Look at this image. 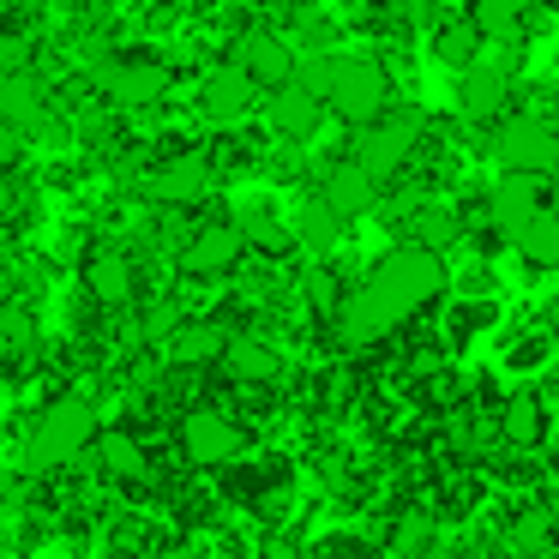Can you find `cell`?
Here are the masks:
<instances>
[{
    "mask_svg": "<svg viewBox=\"0 0 559 559\" xmlns=\"http://www.w3.org/2000/svg\"><path fill=\"white\" fill-rule=\"evenodd\" d=\"M307 295L319 301V313H337V307H343V289L325 277V271H307Z\"/></svg>",
    "mask_w": 559,
    "mask_h": 559,
    "instance_id": "29",
    "label": "cell"
},
{
    "mask_svg": "<svg viewBox=\"0 0 559 559\" xmlns=\"http://www.w3.org/2000/svg\"><path fill=\"white\" fill-rule=\"evenodd\" d=\"M506 542H511V554L542 559V554H554V547H559V518H554L547 506H523L518 518H511Z\"/></svg>",
    "mask_w": 559,
    "mask_h": 559,
    "instance_id": "20",
    "label": "cell"
},
{
    "mask_svg": "<svg viewBox=\"0 0 559 559\" xmlns=\"http://www.w3.org/2000/svg\"><path fill=\"white\" fill-rule=\"evenodd\" d=\"M181 451L193 463H235L247 451V433L223 409H193L181 421Z\"/></svg>",
    "mask_w": 559,
    "mask_h": 559,
    "instance_id": "7",
    "label": "cell"
},
{
    "mask_svg": "<svg viewBox=\"0 0 559 559\" xmlns=\"http://www.w3.org/2000/svg\"><path fill=\"white\" fill-rule=\"evenodd\" d=\"M85 283H91V295H97L103 307H127L133 301V259L127 253H115V247H103V253H91L85 259Z\"/></svg>",
    "mask_w": 559,
    "mask_h": 559,
    "instance_id": "16",
    "label": "cell"
},
{
    "mask_svg": "<svg viewBox=\"0 0 559 559\" xmlns=\"http://www.w3.org/2000/svg\"><path fill=\"white\" fill-rule=\"evenodd\" d=\"M103 469L121 475V481H139V475H145V451H139V439H127V433L103 439Z\"/></svg>",
    "mask_w": 559,
    "mask_h": 559,
    "instance_id": "26",
    "label": "cell"
},
{
    "mask_svg": "<svg viewBox=\"0 0 559 559\" xmlns=\"http://www.w3.org/2000/svg\"><path fill=\"white\" fill-rule=\"evenodd\" d=\"M506 103H511V73L499 61H475V67H463V79H457V109L469 115V121H499L506 115Z\"/></svg>",
    "mask_w": 559,
    "mask_h": 559,
    "instance_id": "10",
    "label": "cell"
},
{
    "mask_svg": "<svg viewBox=\"0 0 559 559\" xmlns=\"http://www.w3.org/2000/svg\"><path fill=\"white\" fill-rule=\"evenodd\" d=\"M91 439H97V409H91L85 397H55L25 439V463L37 475L67 469V463H79L91 451Z\"/></svg>",
    "mask_w": 559,
    "mask_h": 559,
    "instance_id": "3",
    "label": "cell"
},
{
    "mask_svg": "<svg viewBox=\"0 0 559 559\" xmlns=\"http://www.w3.org/2000/svg\"><path fill=\"white\" fill-rule=\"evenodd\" d=\"M103 91H109L115 109H151L169 91V67L163 61H115L103 73Z\"/></svg>",
    "mask_w": 559,
    "mask_h": 559,
    "instance_id": "11",
    "label": "cell"
},
{
    "mask_svg": "<svg viewBox=\"0 0 559 559\" xmlns=\"http://www.w3.org/2000/svg\"><path fill=\"white\" fill-rule=\"evenodd\" d=\"M475 43H481V37H475V25L463 19V25H445V31L433 37V55H439L445 67H475Z\"/></svg>",
    "mask_w": 559,
    "mask_h": 559,
    "instance_id": "27",
    "label": "cell"
},
{
    "mask_svg": "<svg viewBox=\"0 0 559 559\" xmlns=\"http://www.w3.org/2000/svg\"><path fill=\"white\" fill-rule=\"evenodd\" d=\"M433 7H439V0H409V13H415V19H427Z\"/></svg>",
    "mask_w": 559,
    "mask_h": 559,
    "instance_id": "34",
    "label": "cell"
},
{
    "mask_svg": "<svg viewBox=\"0 0 559 559\" xmlns=\"http://www.w3.org/2000/svg\"><path fill=\"white\" fill-rule=\"evenodd\" d=\"M241 235H235V223H199L193 235H187L181 247V265L193 271V277H223V271L241 265Z\"/></svg>",
    "mask_w": 559,
    "mask_h": 559,
    "instance_id": "9",
    "label": "cell"
},
{
    "mask_svg": "<svg viewBox=\"0 0 559 559\" xmlns=\"http://www.w3.org/2000/svg\"><path fill=\"white\" fill-rule=\"evenodd\" d=\"M481 325H493V301H469V307H457V313H451V343H463L469 331H481Z\"/></svg>",
    "mask_w": 559,
    "mask_h": 559,
    "instance_id": "28",
    "label": "cell"
},
{
    "mask_svg": "<svg viewBox=\"0 0 559 559\" xmlns=\"http://www.w3.org/2000/svg\"><path fill=\"white\" fill-rule=\"evenodd\" d=\"M295 85L313 91L319 103H331V115H343L349 127L379 121L391 103L385 67L367 61V55H307V61H295Z\"/></svg>",
    "mask_w": 559,
    "mask_h": 559,
    "instance_id": "2",
    "label": "cell"
},
{
    "mask_svg": "<svg viewBox=\"0 0 559 559\" xmlns=\"http://www.w3.org/2000/svg\"><path fill=\"white\" fill-rule=\"evenodd\" d=\"M493 157L506 163V175H547L559 163V127H547L542 115H511L493 139Z\"/></svg>",
    "mask_w": 559,
    "mask_h": 559,
    "instance_id": "5",
    "label": "cell"
},
{
    "mask_svg": "<svg viewBox=\"0 0 559 559\" xmlns=\"http://www.w3.org/2000/svg\"><path fill=\"white\" fill-rule=\"evenodd\" d=\"M19 73H25V49L0 31V85H7V79H19Z\"/></svg>",
    "mask_w": 559,
    "mask_h": 559,
    "instance_id": "31",
    "label": "cell"
},
{
    "mask_svg": "<svg viewBox=\"0 0 559 559\" xmlns=\"http://www.w3.org/2000/svg\"><path fill=\"white\" fill-rule=\"evenodd\" d=\"M499 439H506L511 451H535L547 439V403L535 397V391L506 397V409H499Z\"/></svg>",
    "mask_w": 559,
    "mask_h": 559,
    "instance_id": "15",
    "label": "cell"
},
{
    "mask_svg": "<svg viewBox=\"0 0 559 559\" xmlns=\"http://www.w3.org/2000/svg\"><path fill=\"white\" fill-rule=\"evenodd\" d=\"M223 367H229L235 379H277V349L259 337H229V349H223Z\"/></svg>",
    "mask_w": 559,
    "mask_h": 559,
    "instance_id": "24",
    "label": "cell"
},
{
    "mask_svg": "<svg viewBox=\"0 0 559 559\" xmlns=\"http://www.w3.org/2000/svg\"><path fill=\"white\" fill-rule=\"evenodd\" d=\"M205 193H211V163L205 157H175L151 175V199H163V205H199Z\"/></svg>",
    "mask_w": 559,
    "mask_h": 559,
    "instance_id": "14",
    "label": "cell"
},
{
    "mask_svg": "<svg viewBox=\"0 0 559 559\" xmlns=\"http://www.w3.org/2000/svg\"><path fill=\"white\" fill-rule=\"evenodd\" d=\"M265 121H271V133H277V139H295V145H301V139H313V133H319V121H325V103H319L313 91H301V85L289 79V85L271 91Z\"/></svg>",
    "mask_w": 559,
    "mask_h": 559,
    "instance_id": "12",
    "label": "cell"
},
{
    "mask_svg": "<svg viewBox=\"0 0 559 559\" xmlns=\"http://www.w3.org/2000/svg\"><path fill=\"white\" fill-rule=\"evenodd\" d=\"M518 373H530V367H542L547 361V337H523V343H511V355H506Z\"/></svg>",
    "mask_w": 559,
    "mask_h": 559,
    "instance_id": "30",
    "label": "cell"
},
{
    "mask_svg": "<svg viewBox=\"0 0 559 559\" xmlns=\"http://www.w3.org/2000/svg\"><path fill=\"white\" fill-rule=\"evenodd\" d=\"M289 241H301L313 259H331L343 247V217L325 205V199H307L301 211H295V229H289Z\"/></svg>",
    "mask_w": 559,
    "mask_h": 559,
    "instance_id": "19",
    "label": "cell"
},
{
    "mask_svg": "<svg viewBox=\"0 0 559 559\" xmlns=\"http://www.w3.org/2000/svg\"><path fill=\"white\" fill-rule=\"evenodd\" d=\"M13 157H19V133H13V127H0V169H7Z\"/></svg>",
    "mask_w": 559,
    "mask_h": 559,
    "instance_id": "32",
    "label": "cell"
},
{
    "mask_svg": "<svg viewBox=\"0 0 559 559\" xmlns=\"http://www.w3.org/2000/svg\"><path fill=\"white\" fill-rule=\"evenodd\" d=\"M469 25H475V37L518 43L523 37V0H469Z\"/></svg>",
    "mask_w": 559,
    "mask_h": 559,
    "instance_id": "23",
    "label": "cell"
},
{
    "mask_svg": "<svg viewBox=\"0 0 559 559\" xmlns=\"http://www.w3.org/2000/svg\"><path fill=\"white\" fill-rule=\"evenodd\" d=\"M169 361H187V367H205V361H223V349H229V331L211 325V319H187V325L169 331Z\"/></svg>",
    "mask_w": 559,
    "mask_h": 559,
    "instance_id": "18",
    "label": "cell"
},
{
    "mask_svg": "<svg viewBox=\"0 0 559 559\" xmlns=\"http://www.w3.org/2000/svg\"><path fill=\"white\" fill-rule=\"evenodd\" d=\"M229 67H241L253 85H265V91H277V85H289L295 79V49L277 37V31H241L235 37V55H229Z\"/></svg>",
    "mask_w": 559,
    "mask_h": 559,
    "instance_id": "6",
    "label": "cell"
},
{
    "mask_svg": "<svg viewBox=\"0 0 559 559\" xmlns=\"http://www.w3.org/2000/svg\"><path fill=\"white\" fill-rule=\"evenodd\" d=\"M235 235H241V247L253 241V247H265V253H283V247H289V229H283L265 205H241V211H235Z\"/></svg>",
    "mask_w": 559,
    "mask_h": 559,
    "instance_id": "25",
    "label": "cell"
},
{
    "mask_svg": "<svg viewBox=\"0 0 559 559\" xmlns=\"http://www.w3.org/2000/svg\"><path fill=\"white\" fill-rule=\"evenodd\" d=\"M319 199H325V205L337 211L343 223H349V217H361V211H373L379 187L367 181V175L355 169L349 157H343V163H331V169H325V193H319Z\"/></svg>",
    "mask_w": 559,
    "mask_h": 559,
    "instance_id": "17",
    "label": "cell"
},
{
    "mask_svg": "<svg viewBox=\"0 0 559 559\" xmlns=\"http://www.w3.org/2000/svg\"><path fill=\"white\" fill-rule=\"evenodd\" d=\"M415 559H463V554H457V547H421Z\"/></svg>",
    "mask_w": 559,
    "mask_h": 559,
    "instance_id": "33",
    "label": "cell"
},
{
    "mask_svg": "<svg viewBox=\"0 0 559 559\" xmlns=\"http://www.w3.org/2000/svg\"><path fill=\"white\" fill-rule=\"evenodd\" d=\"M421 115L415 109H397V115H379V121H367L361 133H355V169L367 175V181H391V175L403 169V163L415 157V145H421Z\"/></svg>",
    "mask_w": 559,
    "mask_h": 559,
    "instance_id": "4",
    "label": "cell"
},
{
    "mask_svg": "<svg viewBox=\"0 0 559 559\" xmlns=\"http://www.w3.org/2000/svg\"><path fill=\"white\" fill-rule=\"evenodd\" d=\"M445 295V259L427 253V247H397L373 265V277L361 289L343 295L337 307V325H343V343H379L415 319L421 307H433Z\"/></svg>",
    "mask_w": 559,
    "mask_h": 559,
    "instance_id": "1",
    "label": "cell"
},
{
    "mask_svg": "<svg viewBox=\"0 0 559 559\" xmlns=\"http://www.w3.org/2000/svg\"><path fill=\"white\" fill-rule=\"evenodd\" d=\"M547 211V193H542V175H499V187L487 193V217L499 223L506 235H518L523 223Z\"/></svg>",
    "mask_w": 559,
    "mask_h": 559,
    "instance_id": "13",
    "label": "cell"
},
{
    "mask_svg": "<svg viewBox=\"0 0 559 559\" xmlns=\"http://www.w3.org/2000/svg\"><path fill=\"white\" fill-rule=\"evenodd\" d=\"M253 97H259V85L241 73V67H211L205 73V85H199V115H205L211 127H235V121H247V109H253Z\"/></svg>",
    "mask_w": 559,
    "mask_h": 559,
    "instance_id": "8",
    "label": "cell"
},
{
    "mask_svg": "<svg viewBox=\"0 0 559 559\" xmlns=\"http://www.w3.org/2000/svg\"><path fill=\"white\" fill-rule=\"evenodd\" d=\"M0 127H13V133H37L43 127V91H37V79H7L0 85Z\"/></svg>",
    "mask_w": 559,
    "mask_h": 559,
    "instance_id": "21",
    "label": "cell"
},
{
    "mask_svg": "<svg viewBox=\"0 0 559 559\" xmlns=\"http://www.w3.org/2000/svg\"><path fill=\"white\" fill-rule=\"evenodd\" d=\"M511 247H518V259L554 271V265H559V211H535V217L523 223L518 235H511Z\"/></svg>",
    "mask_w": 559,
    "mask_h": 559,
    "instance_id": "22",
    "label": "cell"
}]
</instances>
